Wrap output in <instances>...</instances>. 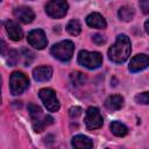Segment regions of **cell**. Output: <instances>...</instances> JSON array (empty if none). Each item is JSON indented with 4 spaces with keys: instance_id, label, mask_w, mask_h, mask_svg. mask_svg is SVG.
Listing matches in <instances>:
<instances>
[{
    "instance_id": "cell-23",
    "label": "cell",
    "mask_w": 149,
    "mask_h": 149,
    "mask_svg": "<svg viewBox=\"0 0 149 149\" xmlns=\"http://www.w3.org/2000/svg\"><path fill=\"white\" fill-rule=\"evenodd\" d=\"M139 6L143 14H149V0H140Z\"/></svg>"
},
{
    "instance_id": "cell-9",
    "label": "cell",
    "mask_w": 149,
    "mask_h": 149,
    "mask_svg": "<svg viewBox=\"0 0 149 149\" xmlns=\"http://www.w3.org/2000/svg\"><path fill=\"white\" fill-rule=\"evenodd\" d=\"M148 66H149V56H147L144 54H140L132 58V61L129 63V71L139 72V71L144 70Z\"/></svg>"
},
{
    "instance_id": "cell-12",
    "label": "cell",
    "mask_w": 149,
    "mask_h": 149,
    "mask_svg": "<svg viewBox=\"0 0 149 149\" xmlns=\"http://www.w3.org/2000/svg\"><path fill=\"white\" fill-rule=\"evenodd\" d=\"M5 27H6V31L9 36L10 40L13 41H20L23 37V31L21 29V27L13 20H8L5 22Z\"/></svg>"
},
{
    "instance_id": "cell-24",
    "label": "cell",
    "mask_w": 149,
    "mask_h": 149,
    "mask_svg": "<svg viewBox=\"0 0 149 149\" xmlns=\"http://www.w3.org/2000/svg\"><path fill=\"white\" fill-rule=\"evenodd\" d=\"M69 114L71 118H77L81 114V108L80 107H71L69 111Z\"/></svg>"
},
{
    "instance_id": "cell-16",
    "label": "cell",
    "mask_w": 149,
    "mask_h": 149,
    "mask_svg": "<svg viewBox=\"0 0 149 149\" xmlns=\"http://www.w3.org/2000/svg\"><path fill=\"white\" fill-rule=\"evenodd\" d=\"M72 147L78 148V149H86V148H92L93 142L85 135H76L72 137Z\"/></svg>"
},
{
    "instance_id": "cell-1",
    "label": "cell",
    "mask_w": 149,
    "mask_h": 149,
    "mask_svg": "<svg viewBox=\"0 0 149 149\" xmlns=\"http://www.w3.org/2000/svg\"><path fill=\"white\" fill-rule=\"evenodd\" d=\"M132 51V43L127 35H118L114 44L108 49V58L114 63H123L128 59Z\"/></svg>"
},
{
    "instance_id": "cell-20",
    "label": "cell",
    "mask_w": 149,
    "mask_h": 149,
    "mask_svg": "<svg viewBox=\"0 0 149 149\" xmlns=\"http://www.w3.org/2000/svg\"><path fill=\"white\" fill-rule=\"evenodd\" d=\"M70 79H71V83L74 85V86H80L85 83L86 80V77L84 73L79 72V71H74L70 74Z\"/></svg>"
},
{
    "instance_id": "cell-18",
    "label": "cell",
    "mask_w": 149,
    "mask_h": 149,
    "mask_svg": "<svg viewBox=\"0 0 149 149\" xmlns=\"http://www.w3.org/2000/svg\"><path fill=\"white\" fill-rule=\"evenodd\" d=\"M118 15L122 21H126V22L127 21H132L134 15H135V10H134V8H132L129 6H123V7H121L119 9Z\"/></svg>"
},
{
    "instance_id": "cell-7",
    "label": "cell",
    "mask_w": 149,
    "mask_h": 149,
    "mask_svg": "<svg viewBox=\"0 0 149 149\" xmlns=\"http://www.w3.org/2000/svg\"><path fill=\"white\" fill-rule=\"evenodd\" d=\"M104 120L100 114V111L97 107H88L85 113V126L88 130L98 129L102 126Z\"/></svg>"
},
{
    "instance_id": "cell-11",
    "label": "cell",
    "mask_w": 149,
    "mask_h": 149,
    "mask_svg": "<svg viewBox=\"0 0 149 149\" xmlns=\"http://www.w3.org/2000/svg\"><path fill=\"white\" fill-rule=\"evenodd\" d=\"M33 120V128L36 133H41L44 130L45 127L50 126L54 122V118L50 115H44L43 113L40 115H36L34 118H31Z\"/></svg>"
},
{
    "instance_id": "cell-19",
    "label": "cell",
    "mask_w": 149,
    "mask_h": 149,
    "mask_svg": "<svg viewBox=\"0 0 149 149\" xmlns=\"http://www.w3.org/2000/svg\"><path fill=\"white\" fill-rule=\"evenodd\" d=\"M66 30H68V33H69L70 35H72V36L79 35L80 31H81V27H80L79 21H78V20H71V21H69V23H68V26H66Z\"/></svg>"
},
{
    "instance_id": "cell-17",
    "label": "cell",
    "mask_w": 149,
    "mask_h": 149,
    "mask_svg": "<svg viewBox=\"0 0 149 149\" xmlns=\"http://www.w3.org/2000/svg\"><path fill=\"white\" fill-rule=\"evenodd\" d=\"M109 128H111L112 133H113L115 136H119V137H122V136L127 135V133H128V128H127L123 123H121V122H119V121H113V122L111 123Z\"/></svg>"
},
{
    "instance_id": "cell-6",
    "label": "cell",
    "mask_w": 149,
    "mask_h": 149,
    "mask_svg": "<svg viewBox=\"0 0 149 149\" xmlns=\"http://www.w3.org/2000/svg\"><path fill=\"white\" fill-rule=\"evenodd\" d=\"M38 95L49 112H57L59 109V102H58V99L54 90L48 88V87L41 88L38 92Z\"/></svg>"
},
{
    "instance_id": "cell-26",
    "label": "cell",
    "mask_w": 149,
    "mask_h": 149,
    "mask_svg": "<svg viewBox=\"0 0 149 149\" xmlns=\"http://www.w3.org/2000/svg\"><path fill=\"white\" fill-rule=\"evenodd\" d=\"M144 30L147 31V34H149V19L144 22Z\"/></svg>"
},
{
    "instance_id": "cell-14",
    "label": "cell",
    "mask_w": 149,
    "mask_h": 149,
    "mask_svg": "<svg viewBox=\"0 0 149 149\" xmlns=\"http://www.w3.org/2000/svg\"><path fill=\"white\" fill-rule=\"evenodd\" d=\"M52 76V69L50 66L43 65V66H37L33 71V77L37 81H45L49 80Z\"/></svg>"
},
{
    "instance_id": "cell-3",
    "label": "cell",
    "mask_w": 149,
    "mask_h": 149,
    "mask_svg": "<svg viewBox=\"0 0 149 149\" xmlns=\"http://www.w3.org/2000/svg\"><path fill=\"white\" fill-rule=\"evenodd\" d=\"M78 63L90 70L97 69L102 64V56L97 51H86L81 50L78 54Z\"/></svg>"
},
{
    "instance_id": "cell-2",
    "label": "cell",
    "mask_w": 149,
    "mask_h": 149,
    "mask_svg": "<svg viewBox=\"0 0 149 149\" xmlns=\"http://www.w3.org/2000/svg\"><path fill=\"white\" fill-rule=\"evenodd\" d=\"M50 51H51V55L55 58L59 59L61 62H68L72 58V55L74 51V44L69 40L61 41L54 44Z\"/></svg>"
},
{
    "instance_id": "cell-13",
    "label": "cell",
    "mask_w": 149,
    "mask_h": 149,
    "mask_svg": "<svg viewBox=\"0 0 149 149\" xmlns=\"http://www.w3.org/2000/svg\"><path fill=\"white\" fill-rule=\"evenodd\" d=\"M86 23L91 28H97V29H105L107 26L106 20L99 13H91L90 15H87Z\"/></svg>"
},
{
    "instance_id": "cell-5",
    "label": "cell",
    "mask_w": 149,
    "mask_h": 149,
    "mask_svg": "<svg viewBox=\"0 0 149 149\" xmlns=\"http://www.w3.org/2000/svg\"><path fill=\"white\" fill-rule=\"evenodd\" d=\"M69 5L65 0H50L45 6L47 14L52 19H61L68 13Z\"/></svg>"
},
{
    "instance_id": "cell-22",
    "label": "cell",
    "mask_w": 149,
    "mask_h": 149,
    "mask_svg": "<svg viewBox=\"0 0 149 149\" xmlns=\"http://www.w3.org/2000/svg\"><path fill=\"white\" fill-rule=\"evenodd\" d=\"M9 58H8V64L10 65V66H13V65H15L17 62H19V52L16 51V50H9Z\"/></svg>"
},
{
    "instance_id": "cell-25",
    "label": "cell",
    "mask_w": 149,
    "mask_h": 149,
    "mask_svg": "<svg viewBox=\"0 0 149 149\" xmlns=\"http://www.w3.org/2000/svg\"><path fill=\"white\" fill-rule=\"evenodd\" d=\"M92 40H93V42H95V43H98V44H101V43H104V42H105L104 36H101V35H99V34L94 35V36L92 37Z\"/></svg>"
},
{
    "instance_id": "cell-10",
    "label": "cell",
    "mask_w": 149,
    "mask_h": 149,
    "mask_svg": "<svg viewBox=\"0 0 149 149\" xmlns=\"http://www.w3.org/2000/svg\"><path fill=\"white\" fill-rule=\"evenodd\" d=\"M14 16L22 23H30L35 19V14L30 7L20 6L14 9Z\"/></svg>"
},
{
    "instance_id": "cell-4",
    "label": "cell",
    "mask_w": 149,
    "mask_h": 149,
    "mask_svg": "<svg viewBox=\"0 0 149 149\" xmlns=\"http://www.w3.org/2000/svg\"><path fill=\"white\" fill-rule=\"evenodd\" d=\"M29 86V78L21 71H15L9 78V88L13 95L21 94Z\"/></svg>"
},
{
    "instance_id": "cell-8",
    "label": "cell",
    "mask_w": 149,
    "mask_h": 149,
    "mask_svg": "<svg viewBox=\"0 0 149 149\" xmlns=\"http://www.w3.org/2000/svg\"><path fill=\"white\" fill-rule=\"evenodd\" d=\"M28 43L34 47L35 49H44L48 44V40L47 36L44 34V31L42 29H34L28 34Z\"/></svg>"
},
{
    "instance_id": "cell-15",
    "label": "cell",
    "mask_w": 149,
    "mask_h": 149,
    "mask_svg": "<svg viewBox=\"0 0 149 149\" xmlns=\"http://www.w3.org/2000/svg\"><path fill=\"white\" fill-rule=\"evenodd\" d=\"M123 98L119 94H113V95H109L106 101H105V106L107 109L109 111H119L122 108L123 106Z\"/></svg>"
},
{
    "instance_id": "cell-21",
    "label": "cell",
    "mask_w": 149,
    "mask_h": 149,
    "mask_svg": "<svg viewBox=\"0 0 149 149\" xmlns=\"http://www.w3.org/2000/svg\"><path fill=\"white\" fill-rule=\"evenodd\" d=\"M135 100L137 104H142V105H149V91L147 92H142L139 93L135 97Z\"/></svg>"
}]
</instances>
